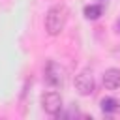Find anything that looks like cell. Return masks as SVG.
Segmentation results:
<instances>
[{"instance_id": "6da1fadb", "label": "cell", "mask_w": 120, "mask_h": 120, "mask_svg": "<svg viewBox=\"0 0 120 120\" xmlns=\"http://www.w3.org/2000/svg\"><path fill=\"white\" fill-rule=\"evenodd\" d=\"M68 21V8L64 4H54L49 8L47 15H45V30L49 36H58Z\"/></svg>"}, {"instance_id": "7a4b0ae2", "label": "cell", "mask_w": 120, "mask_h": 120, "mask_svg": "<svg viewBox=\"0 0 120 120\" xmlns=\"http://www.w3.org/2000/svg\"><path fill=\"white\" fill-rule=\"evenodd\" d=\"M43 77H45V82H47L49 86L62 88V86L66 84V69H64V66H60V64L54 62V60H49V62L45 64Z\"/></svg>"}, {"instance_id": "3957f363", "label": "cell", "mask_w": 120, "mask_h": 120, "mask_svg": "<svg viewBox=\"0 0 120 120\" xmlns=\"http://www.w3.org/2000/svg\"><path fill=\"white\" fill-rule=\"evenodd\" d=\"M75 90L81 94V96H90L94 94L96 90V82H94V75L88 68L81 69L77 75H75Z\"/></svg>"}, {"instance_id": "277c9868", "label": "cell", "mask_w": 120, "mask_h": 120, "mask_svg": "<svg viewBox=\"0 0 120 120\" xmlns=\"http://www.w3.org/2000/svg\"><path fill=\"white\" fill-rule=\"evenodd\" d=\"M41 107H43V111H45L47 114H51V116L60 114V111H62V98H60V94L54 92V90L45 92V94L41 96Z\"/></svg>"}, {"instance_id": "5b68a950", "label": "cell", "mask_w": 120, "mask_h": 120, "mask_svg": "<svg viewBox=\"0 0 120 120\" xmlns=\"http://www.w3.org/2000/svg\"><path fill=\"white\" fill-rule=\"evenodd\" d=\"M103 86L107 90L120 88V69H116V68L105 69V73H103Z\"/></svg>"}, {"instance_id": "8992f818", "label": "cell", "mask_w": 120, "mask_h": 120, "mask_svg": "<svg viewBox=\"0 0 120 120\" xmlns=\"http://www.w3.org/2000/svg\"><path fill=\"white\" fill-rule=\"evenodd\" d=\"M101 13H103V8H101L99 4H90V6L84 8V17H86L88 21H96V19H99Z\"/></svg>"}, {"instance_id": "52a82bcc", "label": "cell", "mask_w": 120, "mask_h": 120, "mask_svg": "<svg viewBox=\"0 0 120 120\" xmlns=\"http://www.w3.org/2000/svg\"><path fill=\"white\" fill-rule=\"evenodd\" d=\"M118 99H114V98H103L101 101H99V107H101V111L105 112V114H111V112H114L116 109H118Z\"/></svg>"}, {"instance_id": "ba28073f", "label": "cell", "mask_w": 120, "mask_h": 120, "mask_svg": "<svg viewBox=\"0 0 120 120\" xmlns=\"http://www.w3.org/2000/svg\"><path fill=\"white\" fill-rule=\"evenodd\" d=\"M118 30H120V19H118Z\"/></svg>"}]
</instances>
